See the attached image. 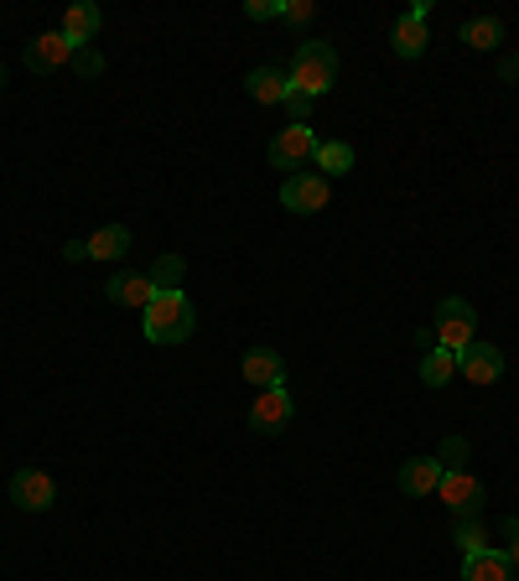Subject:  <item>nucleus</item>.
Segmentation results:
<instances>
[{"mask_svg":"<svg viewBox=\"0 0 519 581\" xmlns=\"http://www.w3.org/2000/svg\"><path fill=\"white\" fill-rule=\"evenodd\" d=\"M182 276H187V260H182V255H161V260L151 265V286H157V291H182Z\"/></svg>","mask_w":519,"mask_h":581,"instance_id":"22","label":"nucleus"},{"mask_svg":"<svg viewBox=\"0 0 519 581\" xmlns=\"http://www.w3.org/2000/svg\"><path fill=\"white\" fill-rule=\"evenodd\" d=\"M280 109H286V115H291V125H307V115H312V100H307V94H297V89H291V94H286V104H280Z\"/></svg>","mask_w":519,"mask_h":581,"instance_id":"27","label":"nucleus"},{"mask_svg":"<svg viewBox=\"0 0 519 581\" xmlns=\"http://www.w3.org/2000/svg\"><path fill=\"white\" fill-rule=\"evenodd\" d=\"M0 89H5V62H0Z\"/></svg>","mask_w":519,"mask_h":581,"instance_id":"32","label":"nucleus"},{"mask_svg":"<svg viewBox=\"0 0 519 581\" xmlns=\"http://www.w3.org/2000/svg\"><path fill=\"white\" fill-rule=\"evenodd\" d=\"M452 380H458V353H452V348L420 353V384H426V390H447Z\"/></svg>","mask_w":519,"mask_h":581,"instance_id":"19","label":"nucleus"},{"mask_svg":"<svg viewBox=\"0 0 519 581\" xmlns=\"http://www.w3.org/2000/svg\"><path fill=\"white\" fill-rule=\"evenodd\" d=\"M458 374H468V384H494L504 374V353L494 348V342H468L458 353Z\"/></svg>","mask_w":519,"mask_h":581,"instance_id":"10","label":"nucleus"},{"mask_svg":"<svg viewBox=\"0 0 519 581\" xmlns=\"http://www.w3.org/2000/svg\"><path fill=\"white\" fill-rule=\"evenodd\" d=\"M318 136H312V125H286L276 141L265 146V161L276 166V172H286V177H297L301 166H312V156H318Z\"/></svg>","mask_w":519,"mask_h":581,"instance_id":"3","label":"nucleus"},{"mask_svg":"<svg viewBox=\"0 0 519 581\" xmlns=\"http://www.w3.org/2000/svg\"><path fill=\"white\" fill-rule=\"evenodd\" d=\"M291 89L307 94V100H322L333 83H338V53H333V42H301L297 47V62H291Z\"/></svg>","mask_w":519,"mask_h":581,"instance_id":"2","label":"nucleus"},{"mask_svg":"<svg viewBox=\"0 0 519 581\" xmlns=\"http://www.w3.org/2000/svg\"><path fill=\"white\" fill-rule=\"evenodd\" d=\"M437 499L458 514V520H468V514H478L483 509V483L478 478H468V473H441V488H437Z\"/></svg>","mask_w":519,"mask_h":581,"instance_id":"11","label":"nucleus"},{"mask_svg":"<svg viewBox=\"0 0 519 581\" xmlns=\"http://www.w3.org/2000/svg\"><path fill=\"white\" fill-rule=\"evenodd\" d=\"M240 374L255 384V390H276V384H286V359H280L276 348H244Z\"/></svg>","mask_w":519,"mask_h":581,"instance_id":"12","label":"nucleus"},{"mask_svg":"<svg viewBox=\"0 0 519 581\" xmlns=\"http://www.w3.org/2000/svg\"><path fill=\"white\" fill-rule=\"evenodd\" d=\"M104 297L115 301V306H125V312H146L157 301V286H151V276H115V281L104 286Z\"/></svg>","mask_w":519,"mask_h":581,"instance_id":"14","label":"nucleus"},{"mask_svg":"<svg viewBox=\"0 0 519 581\" xmlns=\"http://www.w3.org/2000/svg\"><path fill=\"white\" fill-rule=\"evenodd\" d=\"M244 94L255 104H286V94H291V79L280 73V68H270V62H260L255 73L244 79Z\"/></svg>","mask_w":519,"mask_h":581,"instance_id":"16","label":"nucleus"},{"mask_svg":"<svg viewBox=\"0 0 519 581\" xmlns=\"http://www.w3.org/2000/svg\"><path fill=\"white\" fill-rule=\"evenodd\" d=\"M499 79L504 83H519V53H504V58H499Z\"/></svg>","mask_w":519,"mask_h":581,"instance_id":"30","label":"nucleus"},{"mask_svg":"<svg viewBox=\"0 0 519 581\" xmlns=\"http://www.w3.org/2000/svg\"><path fill=\"white\" fill-rule=\"evenodd\" d=\"M62 255H68V260H89V240H68L62 244Z\"/></svg>","mask_w":519,"mask_h":581,"instance_id":"31","label":"nucleus"},{"mask_svg":"<svg viewBox=\"0 0 519 581\" xmlns=\"http://www.w3.org/2000/svg\"><path fill=\"white\" fill-rule=\"evenodd\" d=\"M504 42V21L499 16H473L462 21V47H473V53H494Z\"/></svg>","mask_w":519,"mask_h":581,"instance_id":"20","label":"nucleus"},{"mask_svg":"<svg viewBox=\"0 0 519 581\" xmlns=\"http://www.w3.org/2000/svg\"><path fill=\"white\" fill-rule=\"evenodd\" d=\"M140 333H146V342H157V348L187 342L198 333V312H193V301L182 297V291H157V301L140 312Z\"/></svg>","mask_w":519,"mask_h":581,"instance_id":"1","label":"nucleus"},{"mask_svg":"<svg viewBox=\"0 0 519 581\" xmlns=\"http://www.w3.org/2000/svg\"><path fill=\"white\" fill-rule=\"evenodd\" d=\"M462 581H515V566L504 550H478V556H462Z\"/></svg>","mask_w":519,"mask_h":581,"instance_id":"17","label":"nucleus"},{"mask_svg":"<svg viewBox=\"0 0 519 581\" xmlns=\"http://www.w3.org/2000/svg\"><path fill=\"white\" fill-rule=\"evenodd\" d=\"M431 333H437V348H452V353H462V348L473 342V333H478V312H473V306H468L462 297H441Z\"/></svg>","mask_w":519,"mask_h":581,"instance_id":"4","label":"nucleus"},{"mask_svg":"<svg viewBox=\"0 0 519 581\" xmlns=\"http://www.w3.org/2000/svg\"><path fill=\"white\" fill-rule=\"evenodd\" d=\"M318 16V5L312 0H280V21H291V26H301V21Z\"/></svg>","mask_w":519,"mask_h":581,"instance_id":"26","label":"nucleus"},{"mask_svg":"<svg viewBox=\"0 0 519 581\" xmlns=\"http://www.w3.org/2000/svg\"><path fill=\"white\" fill-rule=\"evenodd\" d=\"M426 42H431V0H416V5L390 26V47H395V58L416 62L420 53H426Z\"/></svg>","mask_w":519,"mask_h":581,"instance_id":"7","label":"nucleus"},{"mask_svg":"<svg viewBox=\"0 0 519 581\" xmlns=\"http://www.w3.org/2000/svg\"><path fill=\"white\" fill-rule=\"evenodd\" d=\"M130 229L125 223H104V229H94L89 234V260H125L130 255Z\"/></svg>","mask_w":519,"mask_h":581,"instance_id":"18","label":"nucleus"},{"mask_svg":"<svg viewBox=\"0 0 519 581\" xmlns=\"http://www.w3.org/2000/svg\"><path fill=\"white\" fill-rule=\"evenodd\" d=\"M437 488H441V462L437 457H411L400 467V493L426 499V493H437Z\"/></svg>","mask_w":519,"mask_h":581,"instance_id":"15","label":"nucleus"},{"mask_svg":"<svg viewBox=\"0 0 519 581\" xmlns=\"http://www.w3.org/2000/svg\"><path fill=\"white\" fill-rule=\"evenodd\" d=\"M11 503H16L21 514H47V509L58 503L53 473H42V467H16V473H11Z\"/></svg>","mask_w":519,"mask_h":581,"instance_id":"6","label":"nucleus"},{"mask_svg":"<svg viewBox=\"0 0 519 581\" xmlns=\"http://www.w3.org/2000/svg\"><path fill=\"white\" fill-rule=\"evenodd\" d=\"M504 535H509V566H515V577H519V520H504Z\"/></svg>","mask_w":519,"mask_h":581,"instance_id":"29","label":"nucleus"},{"mask_svg":"<svg viewBox=\"0 0 519 581\" xmlns=\"http://www.w3.org/2000/svg\"><path fill=\"white\" fill-rule=\"evenodd\" d=\"M462 457H468V441H462V437H447V441H441V452H437L441 473H462Z\"/></svg>","mask_w":519,"mask_h":581,"instance_id":"24","label":"nucleus"},{"mask_svg":"<svg viewBox=\"0 0 519 581\" xmlns=\"http://www.w3.org/2000/svg\"><path fill=\"white\" fill-rule=\"evenodd\" d=\"M100 26H104V11L94 0H73V5L62 11V37L73 42V47H94Z\"/></svg>","mask_w":519,"mask_h":581,"instance_id":"13","label":"nucleus"},{"mask_svg":"<svg viewBox=\"0 0 519 581\" xmlns=\"http://www.w3.org/2000/svg\"><path fill=\"white\" fill-rule=\"evenodd\" d=\"M244 16H250V21H276L280 0H244Z\"/></svg>","mask_w":519,"mask_h":581,"instance_id":"28","label":"nucleus"},{"mask_svg":"<svg viewBox=\"0 0 519 581\" xmlns=\"http://www.w3.org/2000/svg\"><path fill=\"white\" fill-rule=\"evenodd\" d=\"M73 73H79V79H89V83H94V79H100V73H104V58H100V53H94V47H79V53H73Z\"/></svg>","mask_w":519,"mask_h":581,"instance_id":"25","label":"nucleus"},{"mask_svg":"<svg viewBox=\"0 0 519 581\" xmlns=\"http://www.w3.org/2000/svg\"><path fill=\"white\" fill-rule=\"evenodd\" d=\"M458 550H462V556H478V550H488V535H483L478 514L458 520Z\"/></svg>","mask_w":519,"mask_h":581,"instance_id":"23","label":"nucleus"},{"mask_svg":"<svg viewBox=\"0 0 519 581\" xmlns=\"http://www.w3.org/2000/svg\"><path fill=\"white\" fill-rule=\"evenodd\" d=\"M73 42L62 37V32H42V37L26 42V53H21V62L32 68V73H58V68H73Z\"/></svg>","mask_w":519,"mask_h":581,"instance_id":"9","label":"nucleus"},{"mask_svg":"<svg viewBox=\"0 0 519 581\" xmlns=\"http://www.w3.org/2000/svg\"><path fill=\"white\" fill-rule=\"evenodd\" d=\"M291 416H297V400H291V390H286V384L260 390L255 405H250V431H255V437H280V431L291 426Z\"/></svg>","mask_w":519,"mask_h":581,"instance_id":"5","label":"nucleus"},{"mask_svg":"<svg viewBox=\"0 0 519 581\" xmlns=\"http://www.w3.org/2000/svg\"><path fill=\"white\" fill-rule=\"evenodd\" d=\"M312 166H318L327 182H333V177H348V172H354V146H348V141H322L318 156H312Z\"/></svg>","mask_w":519,"mask_h":581,"instance_id":"21","label":"nucleus"},{"mask_svg":"<svg viewBox=\"0 0 519 581\" xmlns=\"http://www.w3.org/2000/svg\"><path fill=\"white\" fill-rule=\"evenodd\" d=\"M333 198V182L322 177V172H297V177L280 182V208H291V213H322Z\"/></svg>","mask_w":519,"mask_h":581,"instance_id":"8","label":"nucleus"}]
</instances>
